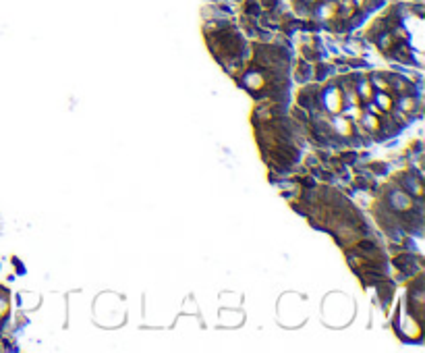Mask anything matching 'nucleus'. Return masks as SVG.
Masks as SVG:
<instances>
[{
  "label": "nucleus",
  "mask_w": 425,
  "mask_h": 353,
  "mask_svg": "<svg viewBox=\"0 0 425 353\" xmlns=\"http://www.w3.org/2000/svg\"><path fill=\"white\" fill-rule=\"evenodd\" d=\"M313 77V67H311V63L309 60H305V58H301V60H297V65H295V79L297 81H309V79Z\"/></svg>",
  "instance_id": "nucleus-1"
},
{
  "label": "nucleus",
  "mask_w": 425,
  "mask_h": 353,
  "mask_svg": "<svg viewBox=\"0 0 425 353\" xmlns=\"http://www.w3.org/2000/svg\"><path fill=\"white\" fill-rule=\"evenodd\" d=\"M373 94H376V104L382 113H392L396 98H392V94H388V92H373Z\"/></svg>",
  "instance_id": "nucleus-2"
},
{
  "label": "nucleus",
  "mask_w": 425,
  "mask_h": 353,
  "mask_svg": "<svg viewBox=\"0 0 425 353\" xmlns=\"http://www.w3.org/2000/svg\"><path fill=\"white\" fill-rule=\"evenodd\" d=\"M241 8H243V15L253 17V19H259V15L264 13L257 0H243V6H241Z\"/></svg>",
  "instance_id": "nucleus-3"
},
{
  "label": "nucleus",
  "mask_w": 425,
  "mask_h": 353,
  "mask_svg": "<svg viewBox=\"0 0 425 353\" xmlns=\"http://www.w3.org/2000/svg\"><path fill=\"white\" fill-rule=\"evenodd\" d=\"M303 2H305V4H309V6L313 8V4H318V2H319V0H303Z\"/></svg>",
  "instance_id": "nucleus-4"
}]
</instances>
